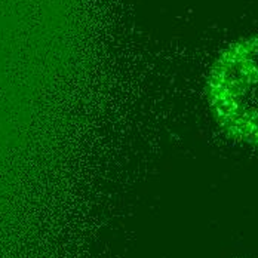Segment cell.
I'll return each instance as SVG.
<instances>
[{
	"label": "cell",
	"mask_w": 258,
	"mask_h": 258,
	"mask_svg": "<svg viewBox=\"0 0 258 258\" xmlns=\"http://www.w3.org/2000/svg\"><path fill=\"white\" fill-rule=\"evenodd\" d=\"M207 95L218 125L234 140L258 147V36L240 39L218 55Z\"/></svg>",
	"instance_id": "obj_1"
}]
</instances>
